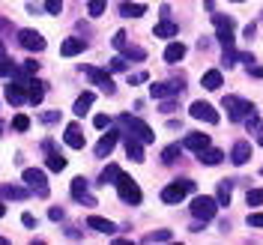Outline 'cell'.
Returning a JSON list of instances; mask_svg holds the SVG:
<instances>
[{"mask_svg": "<svg viewBox=\"0 0 263 245\" xmlns=\"http://www.w3.org/2000/svg\"><path fill=\"white\" fill-rule=\"evenodd\" d=\"M215 213H218V200H215V197L200 195V197L192 200V215H195L197 221H213Z\"/></svg>", "mask_w": 263, "mask_h": 245, "instance_id": "obj_3", "label": "cell"}, {"mask_svg": "<svg viewBox=\"0 0 263 245\" xmlns=\"http://www.w3.org/2000/svg\"><path fill=\"white\" fill-rule=\"evenodd\" d=\"M39 120H42V123H57V120H60V111H45Z\"/></svg>", "mask_w": 263, "mask_h": 245, "instance_id": "obj_44", "label": "cell"}, {"mask_svg": "<svg viewBox=\"0 0 263 245\" xmlns=\"http://www.w3.org/2000/svg\"><path fill=\"white\" fill-rule=\"evenodd\" d=\"M111 42H114V48H120V51H123V48H126V33H123V30H117Z\"/></svg>", "mask_w": 263, "mask_h": 245, "instance_id": "obj_41", "label": "cell"}, {"mask_svg": "<svg viewBox=\"0 0 263 245\" xmlns=\"http://www.w3.org/2000/svg\"><path fill=\"white\" fill-rule=\"evenodd\" d=\"M108 123H111V120H108L105 114H96V117H93V126H96V129H105Z\"/></svg>", "mask_w": 263, "mask_h": 245, "instance_id": "obj_45", "label": "cell"}, {"mask_svg": "<svg viewBox=\"0 0 263 245\" xmlns=\"http://www.w3.org/2000/svg\"><path fill=\"white\" fill-rule=\"evenodd\" d=\"M12 129H15V131H27V129H30V120H27L24 114H18L15 120H12Z\"/></svg>", "mask_w": 263, "mask_h": 245, "instance_id": "obj_37", "label": "cell"}, {"mask_svg": "<svg viewBox=\"0 0 263 245\" xmlns=\"http://www.w3.org/2000/svg\"><path fill=\"white\" fill-rule=\"evenodd\" d=\"M230 195H233V182H230V180H221V182H218V197H215V200H218V206H228V203H230Z\"/></svg>", "mask_w": 263, "mask_h": 245, "instance_id": "obj_28", "label": "cell"}, {"mask_svg": "<svg viewBox=\"0 0 263 245\" xmlns=\"http://www.w3.org/2000/svg\"><path fill=\"white\" fill-rule=\"evenodd\" d=\"M177 33H180V27H177L174 21H167V15L156 24V36H159V39H171V36H177Z\"/></svg>", "mask_w": 263, "mask_h": 245, "instance_id": "obj_21", "label": "cell"}, {"mask_svg": "<svg viewBox=\"0 0 263 245\" xmlns=\"http://www.w3.org/2000/svg\"><path fill=\"white\" fill-rule=\"evenodd\" d=\"M213 24H215V39L221 42V48H233V18L213 15Z\"/></svg>", "mask_w": 263, "mask_h": 245, "instance_id": "obj_6", "label": "cell"}, {"mask_svg": "<svg viewBox=\"0 0 263 245\" xmlns=\"http://www.w3.org/2000/svg\"><path fill=\"white\" fill-rule=\"evenodd\" d=\"M141 81H147V75H144V72H138V75H129V84H141Z\"/></svg>", "mask_w": 263, "mask_h": 245, "instance_id": "obj_49", "label": "cell"}, {"mask_svg": "<svg viewBox=\"0 0 263 245\" xmlns=\"http://www.w3.org/2000/svg\"><path fill=\"white\" fill-rule=\"evenodd\" d=\"M84 48H87V42L78 39V36H72V39H66L63 45H60V54H63V57H75V54H81Z\"/></svg>", "mask_w": 263, "mask_h": 245, "instance_id": "obj_19", "label": "cell"}, {"mask_svg": "<svg viewBox=\"0 0 263 245\" xmlns=\"http://www.w3.org/2000/svg\"><path fill=\"white\" fill-rule=\"evenodd\" d=\"M197 159H200V164H218L221 159H224V153H221V149L206 147V149H200V153H197Z\"/></svg>", "mask_w": 263, "mask_h": 245, "instance_id": "obj_24", "label": "cell"}, {"mask_svg": "<svg viewBox=\"0 0 263 245\" xmlns=\"http://www.w3.org/2000/svg\"><path fill=\"white\" fill-rule=\"evenodd\" d=\"M260 147H263V138H260Z\"/></svg>", "mask_w": 263, "mask_h": 245, "instance_id": "obj_56", "label": "cell"}, {"mask_svg": "<svg viewBox=\"0 0 263 245\" xmlns=\"http://www.w3.org/2000/svg\"><path fill=\"white\" fill-rule=\"evenodd\" d=\"M84 75L96 84V87H102L108 96L114 93V81H111V75H108V72H102V69H96V66H84Z\"/></svg>", "mask_w": 263, "mask_h": 245, "instance_id": "obj_9", "label": "cell"}, {"mask_svg": "<svg viewBox=\"0 0 263 245\" xmlns=\"http://www.w3.org/2000/svg\"><path fill=\"white\" fill-rule=\"evenodd\" d=\"M182 93V78H174V81H162L149 87V96L153 99H174Z\"/></svg>", "mask_w": 263, "mask_h": 245, "instance_id": "obj_8", "label": "cell"}, {"mask_svg": "<svg viewBox=\"0 0 263 245\" xmlns=\"http://www.w3.org/2000/svg\"><path fill=\"white\" fill-rule=\"evenodd\" d=\"M260 174H263V167H260Z\"/></svg>", "mask_w": 263, "mask_h": 245, "instance_id": "obj_58", "label": "cell"}, {"mask_svg": "<svg viewBox=\"0 0 263 245\" xmlns=\"http://www.w3.org/2000/svg\"><path fill=\"white\" fill-rule=\"evenodd\" d=\"M200 84H203V90H218V87H221V72H218V69H210V72H203Z\"/></svg>", "mask_w": 263, "mask_h": 245, "instance_id": "obj_25", "label": "cell"}, {"mask_svg": "<svg viewBox=\"0 0 263 245\" xmlns=\"http://www.w3.org/2000/svg\"><path fill=\"white\" fill-rule=\"evenodd\" d=\"M3 215H6V206H3V203H0V218H3Z\"/></svg>", "mask_w": 263, "mask_h": 245, "instance_id": "obj_53", "label": "cell"}, {"mask_svg": "<svg viewBox=\"0 0 263 245\" xmlns=\"http://www.w3.org/2000/svg\"><path fill=\"white\" fill-rule=\"evenodd\" d=\"M3 57H6V45H3V42H0V60H3Z\"/></svg>", "mask_w": 263, "mask_h": 245, "instance_id": "obj_52", "label": "cell"}, {"mask_svg": "<svg viewBox=\"0 0 263 245\" xmlns=\"http://www.w3.org/2000/svg\"><path fill=\"white\" fill-rule=\"evenodd\" d=\"M171 239H174V233H171V230H156V233H147L141 242L149 245V242H171Z\"/></svg>", "mask_w": 263, "mask_h": 245, "instance_id": "obj_32", "label": "cell"}, {"mask_svg": "<svg viewBox=\"0 0 263 245\" xmlns=\"http://www.w3.org/2000/svg\"><path fill=\"white\" fill-rule=\"evenodd\" d=\"M93 99H96V96H93L90 90H87V93H81V96L75 99V108H72V111H75L78 117H84L87 111H90V105H93Z\"/></svg>", "mask_w": 263, "mask_h": 245, "instance_id": "obj_26", "label": "cell"}, {"mask_svg": "<svg viewBox=\"0 0 263 245\" xmlns=\"http://www.w3.org/2000/svg\"><path fill=\"white\" fill-rule=\"evenodd\" d=\"M87 228H93V230H99V233H108V236H111V233L117 230V224H114V221H108V218L90 215V218H87Z\"/></svg>", "mask_w": 263, "mask_h": 245, "instance_id": "obj_20", "label": "cell"}, {"mask_svg": "<svg viewBox=\"0 0 263 245\" xmlns=\"http://www.w3.org/2000/svg\"><path fill=\"white\" fill-rule=\"evenodd\" d=\"M6 75H12V78H15L18 66L12 63V60H6V57H3V60H0V78H6Z\"/></svg>", "mask_w": 263, "mask_h": 245, "instance_id": "obj_35", "label": "cell"}, {"mask_svg": "<svg viewBox=\"0 0 263 245\" xmlns=\"http://www.w3.org/2000/svg\"><path fill=\"white\" fill-rule=\"evenodd\" d=\"M189 192H195V182L192 180H177V182H171V185L162 189V200L164 203H180Z\"/></svg>", "mask_w": 263, "mask_h": 245, "instance_id": "obj_5", "label": "cell"}, {"mask_svg": "<svg viewBox=\"0 0 263 245\" xmlns=\"http://www.w3.org/2000/svg\"><path fill=\"white\" fill-rule=\"evenodd\" d=\"M45 9H48L51 15H60V9H63V0H45Z\"/></svg>", "mask_w": 263, "mask_h": 245, "instance_id": "obj_40", "label": "cell"}, {"mask_svg": "<svg viewBox=\"0 0 263 245\" xmlns=\"http://www.w3.org/2000/svg\"><path fill=\"white\" fill-rule=\"evenodd\" d=\"M27 99H30L33 105H39V102L45 99V84L42 81H27Z\"/></svg>", "mask_w": 263, "mask_h": 245, "instance_id": "obj_23", "label": "cell"}, {"mask_svg": "<svg viewBox=\"0 0 263 245\" xmlns=\"http://www.w3.org/2000/svg\"><path fill=\"white\" fill-rule=\"evenodd\" d=\"M18 42H21V48H27V51H45V39H42V33H36V30H18Z\"/></svg>", "mask_w": 263, "mask_h": 245, "instance_id": "obj_10", "label": "cell"}, {"mask_svg": "<svg viewBox=\"0 0 263 245\" xmlns=\"http://www.w3.org/2000/svg\"><path fill=\"white\" fill-rule=\"evenodd\" d=\"M182 147H185V149H195V153H200V149H206V147H210V135H200V131H192V135H185Z\"/></svg>", "mask_w": 263, "mask_h": 245, "instance_id": "obj_16", "label": "cell"}, {"mask_svg": "<svg viewBox=\"0 0 263 245\" xmlns=\"http://www.w3.org/2000/svg\"><path fill=\"white\" fill-rule=\"evenodd\" d=\"M24 99H27V84H18V81L6 84V102L9 105H21Z\"/></svg>", "mask_w": 263, "mask_h": 245, "instance_id": "obj_14", "label": "cell"}, {"mask_svg": "<svg viewBox=\"0 0 263 245\" xmlns=\"http://www.w3.org/2000/svg\"><path fill=\"white\" fill-rule=\"evenodd\" d=\"M108 69H111V72H126V57H114V60H108Z\"/></svg>", "mask_w": 263, "mask_h": 245, "instance_id": "obj_39", "label": "cell"}, {"mask_svg": "<svg viewBox=\"0 0 263 245\" xmlns=\"http://www.w3.org/2000/svg\"><path fill=\"white\" fill-rule=\"evenodd\" d=\"M105 6H108V0H90V6H87V12L93 18H99L102 12H105Z\"/></svg>", "mask_w": 263, "mask_h": 245, "instance_id": "obj_36", "label": "cell"}, {"mask_svg": "<svg viewBox=\"0 0 263 245\" xmlns=\"http://www.w3.org/2000/svg\"><path fill=\"white\" fill-rule=\"evenodd\" d=\"M174 108H177V102H174V99H162V111H164V114H171Z\"/></svg>", "mask_w": 263, "mask_h": 245, "instance_id": "obj_46", "label": "cell"}, {"mask_svg": "<svg viewBox=\"0 0 263 245\" xmlns=\"http://www.w3.org/2000/svg\"><path fill=\"white\" fill-rule=\"evenodd\" d=\"M9 27H12V24H9L6 18H0V30H9Z\"/></svg>", "mask_w": 263, "mask_h": 245, "instance_id": "obj_51", "label": "cell"}, {"mask_svg": "<svg viewBox=\"0 0 263 245\" xmlns=\"http://www.w3.org/2000/svg\"><path fill=\"white\" fill-rule=\"evenodd\" d=\"M182 57H185V45H182V42H171V45L164 48V60H167V63H180Z\"/></svg>", "mask_w": 263, "mask_h": 245, "instance_id": "obj_22", "label": "cell"}, {"mask_svg": "<svg viewBox=\"0 0 263 245\" xmlns=\"http://www.w3.org/2000/svg\"><path fill=\"white\" fill-rule=\"evenodd\" d=\"M123 57H129V60H144V57H147V51L138 48V45H126V48H123Z\"/></svg>", "mask_w": 263, "mask_h": 245, "instance_id": "obj_34", "label": "cell"}, {"mask_svg": "<svg viewBox=\"0 0 263 245\" xmlns=\"http://www.w3.org/2000/svg\"><path fill=\"white\" fill-rule=\"evenodd\" d=\"M248 224L251 228H263V213H248Z\"/></svg>", "mask_w": 263, "mask_h": 245, "instance_id": "obj_43", "label": "cell"}, {"mask_svg": "<svg viewBox=\"0 0 263 245\" xmlns=\"http://www.w3.org/2000/svg\"><path fill=\"white\" fill-rule=\"evenodd\" d=\"M180 144H171V147H164V153H162V162L164 164H174L177 162V156H180Z\"/></svg>", "mask_w": 263, "mask_h": 245, "instance_id": "obj_33", "label": "cell"}, {"mask_svg": "<svg viewBox=\"0 0 263 245\" xmlns=\"http://www.w3.org/2000/svg\"><path fill=\"white\" fill-rule=\"evenodd\" d=\"M117 138H120V131H108V135H102V141L96 144V159H108V156H111V149L117 147Z\"/></svg>", "mask_w": 263, "mask_h": 245, "instance_id": "obj_13", "label": "cell"}, {"mask_svg": "<svg viewBox=\"0 0 263 245\" xmlns=\"http://www.w3.org/2000/svg\"><path fill=\"white\" fill-rule=\"evenodd\" d=\"M189 111H192V117H195V120H203V123H218V111H215L213 105H206V102H192V108H189Z\"/></svg>", "mask_w": 263, "mask_h": 245, "instance_id": "obj_11", "label": "cell"}, {"mask_svg": "<svg viewBox=\"0 0 263 245\" xmlns=\"http://www.w3.org/2000/svg\"><path fill=\"white\" fill-rule=\"evenodd\" d=\"M120 177H123V171H120L117 164H108V167L102 171V185H117Z\"/></svg>", "mask_w": 263, "mask_h": 245, "instance_id": "obj_30", "label": "cell"}, {"mask_svg": "<svg viewBox=\"0 0 263 245\" xmlns=\"http://www.w3.org/2000/svg\"><path fill=\"white\" fill-rule=\"evenodd\" d=\"M126 156L132 162H144V141H138L135 135H126Z\"/></svg>", "mask_w": 263, "mask_h": 245, "instance_id": "obj_17", "label": "cell"}, {"mask_svg": "<svg viewBox=\"0 0 263 245\" xmlns=\"http://www.w3.org/2000/svg\"><path fill=\"white\" fill-rule=\"evenodd\" d=\"M21 221H24V228H33V224H36V218H33L30 213H24V215H21Z\"/></svg>", "mask_w": 263, "mask_h": 245, "instance_id": "obj_48", "label": "cell"}, {"mask_svg": "<svg viewBox=\"0 0 263 245\" xmlns=\"http://www.w3.org/2000/svg\"><path fill=\"white\" fill-rule=\"evenodd\" d=\"M45 153H48V162H45V164H48V171H54V174H60V171L66 167V159H63V156H60V153H57L54 147H51V149H45Z\"/></svg>", "mask_w": 263, "mask_h": 245, "instance_id": "obj_27", "label": "cell"}, {"mask_svg": "<svg viewBox=\"0 0 263 245\" xmlns=\"http://www.w3.org/2000/svg\"><path fill=\"white\" fill-rule=\"evenodd\" d=\"M248 159H251V144H248V141H236L233 149H230V162L233 164H246Z\"/></svg>", "mask_w": 263, "mask_h": 245, "instance_id": "obj_15", "label": "cell"}, {"mask_svg": "<svg viewBox=\"0 0 263 245\" xmlns=\"http://www.w3.org/2000/svg\"><path fill=\"white\" fill-rule=\"evenodd\" d=\"M117 192H120V200H123V203H129V206H138V203H141V189H138V182L132 180V177H126V174H123V177H120V180H117Z\"/></svg>", "mask_w": 263, "mask_h": 245, "instance_id": "obj_4", "label": "cell"}, {"mask_svg": "<svg viewBox=\"0 0 263 245\" xmlns=\"http://www.w3.org/2000/svg\"><path fill=\"white\" fill-rule=\"evenodd\" d=\"M48 218H51V221H60V218H63V210H60V206H54V210L48 213Z\"/></svg>", "mask_w": 263, "mask_h": 245, "instance_id": "obj_47", "label": "cell"}, {"mask_svg": "<svg viewBox=\"0 0 263 245\" xmlns=\"http://www.w3.org/2000/svg\"><path fill=\"white\" fill-rule=\"evenodd\" d=\"M120 126L126 129V135H135V138H138V141H144V144H153V141H156V131L149 129L141 117L120 114Z\"/></svg>", "mask_w": 263, "mask_h": 245, "instance_id": "obj_1", "label": "cell"}, {"mask_svg": "<svg viewBox=\"0 0 263 245\" xmlns=\"http://www.w3.org/2000/svg\"><path fill=\"white\" fill-rule=\"evenodd\" d=\"M72 197H75L78 203H84V206H96V197L87 192V180H84V177H75V180H72Z\"/></svg>", "mask_w": 263, "mask_h": 245, "instance_id": "obj_12", "label": "cell"}, {"mask_svg": "<svg viewBox=\"0 0 263 245\" xmlns=\"http://www.w3.org/2000/svg\"><path fill=\"white\" fill-rule=\"evenodd\" d=\"M236 3H246V0H236Z\"/></svg>", "mask_w": 263, "mask_h": 245, "instance_id": "obj_55", "label": "cell"}, {"mask_svg": "<svg viewBox=\"0 0 263 245\" xmlns=\"http://www.w3.org/2000/svg\"><path fill=\"white\" fill-rule=\"evenodd\" d=\"M63 141L69 144L72 149H84V131L75 126V123H69L66 126V135H63Z\"/></svg>", "mask_w": 263, "mask_h": 245, "instance_id": "obj_18", "label": "cell"}, {"mask_svg": "<svg viewBox=\"0 0 263 245\" xmlns=\"http://www.w3.org/2000/svg\"><path fill=\"white\" fill-rule=\"evenodd\" d=\"M36 69H39L36 60H24V66H21V72H24V75H36Z\"/></svg>", "mask_w": 263, "mask_h": 245, "instance_id": "obj_42", "label": "cell"}, {"mask_svg": "<svg viewBox=\"0 0 263 245\" xmlns=\"http://www.w3.org/2000/svg\"><path fill=\"white\" fill-rule=\"evenodd\" d=\"M248 72H251L254 78H263V66H248Z\"/></svg>", "mask_w": 263, "mask_h": 245, "instance_id": "obj_50", "label": "cell"}, {"mask_svg": "<svg viewBox=\"0 0 263 245\" xmlns=\"http://www.w3.org/2000/svg\"><path fill=\"white\" fill-rule=\"evenodd\" d=\"M21 177H24V182H27L39 197H48V180H45V171H39V167H27Z\"/></svg>", "mask_w": 263, "mask_h": 245, "instance_id": "obj_7", "label": "cell"}, {"mask_svg": "<svg viewBox=\"0 0 263 245\" xmlns=\"http://www.w3.org/2000/svg\"><path fill=\"white\" fill-rule=\"evenodd\" d=\"M0 195L12 197V200H24L27 197V189H21V185H0Z\"/></svg>", "mask_w": 263, "mask_h": 245, "instance_id": "obj_31", "label": "cell"}, {"mask_svg": "<svg viewBox=\"0 0 263 245\" xmlns=\"http://www.w3.org/2000/svg\"><path fill=\"white\" fill-rule=\"evenodd\" d=\"M144 12H147L144 3H123L120 6V15H126V18H141Z\"/></svg>", "mask_w": 263, "mask_h": 245, "instance_id": "obj_29", "label": "cell"}, {"mask_svg": "<svg viewBox=\"0 0 263 245\" xmlns=\"http://www.w3.org/2000/svg\"><path fill=\"white\" fill-rule=\"evenodd\" d=\"M221 108L228 111V117L233 120V123H239V120H248V117H254V105H251V102H246V99H239V96H224Z\"/></svg>", "mask_w": 263, "mask_h": 245, "instance_id": "obj_2", "label": "cell"}, {"mask_svg": "<svg viewBox=\"0 0 263 245\" xmlns=\"http://www.w3.org/2000/svg\"><path fill=\"white\" fill-rule=\"evenodd\" d=\"M0 245H6V239H3V236H0Z\"/></svg>", "mask_w": 263, "mask_h": 245, "instance_id": "obj_54", "label": "cell"}, {"mask_svg": "<svg viewBox=\"0 0 263 245\" xmlns=\"http://www.w3.org/2000/svg\"><path fill=\"white\" fill-rule=\"evenodd\" d=\"M248 206H260L263 203V189H254V192H248Z\"/></svg>", "mask_w": 263, "mask_h": 245, "instance_id": "obj_38", "label": "cell"}, {"mask_svg": "<svg viewBox=\"0 0 263 245\" xmlns=\"http://www.w3.org/2000/svg\"><path fill=\"white\" fill-rule=\"evenodd\" d=\"M0 131H3V126H0Z\"/></svg>", "mask_w": 263, "mask_h": 245, "instance_id": "obj_57", "label": "cell"}]
</instances>
